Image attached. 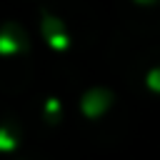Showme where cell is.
Listing matches in <instances>:
<instances>
[{"label":"cell","instance_id":"obj_1","mask_svg":"<svg viewBox=\"0 0 160 160\" xmlns=\"http://www.w3.org/2000/svg\"><path fill=\"white\" fill-rule=\"evenodd\" d=\"M108 102H110V98H108L105 90H90L85 95V100H82V110H85V115L95 118V115H100L108 108Z\"/></svg>","mask_w":160,"mask_h":160},{"label":"cell","instance_id":"obj_5","mask_svg":"<svg viewBox=\"0 0 160 160\" xmlns=\"http://www.w3.org/2000/svg\"><path fill=\"white\" fill-rule=\"evenodd\" d=\"M138 2H150V0H138Z\"/></svg>","mask_w":160,"mask_h":160},{"label":"cell","instance_id":"obj_4","mask_svg":"<svg viewBox=\"0 0 160 160\" xmlns=\"http://www.w3.org/2000/svg\"><path fill=\"white\" fill-rule=\"evenodd\" d=\"M12 145H15V140L5 130H0V150H12Z\"/></svg>","mask_w":160,"mask_h":160},{"label":"cell","instance_id":"obj_3","mask_svg":"<svg viewBox=\"0 0 160 160\" xmlns=\"http://www.w3.org/2000/svg\"><path fill=\"white\" fill-rule=\"evenodd\" d=\"M148 85H150L155 92H160V68H158V70H150V75H148Z\"/></svg>","mask_w":160,"mask_h":160},{"label":"cell","instance_id":"obj_2","mask_svg":"<svg viewBox=\"0 0 160 160\" xmlns=\"http://www.w3.org/2000/svg\"><path fill=\"white\" fill-rule=\"evenodd\" d=\"M18 50H20V42L15 40V35L10 30H5L0 35V52H18Z\"/></svg>","mask_w":160,"mask_h":160}]
</instances>
